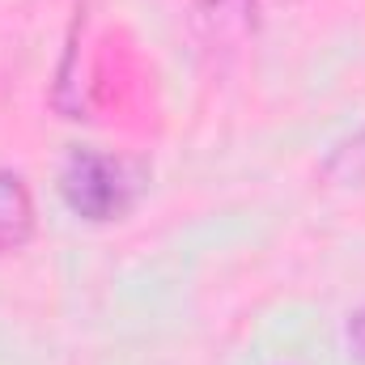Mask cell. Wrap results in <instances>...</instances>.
<instances>
[{
	"instance_id": "3957f363",
	"label": "cell",
	"mask_w": 365,
	"mask_h": 365,
	"mask_svg": "<svg viewBox=\"0 0 365 365\" xmlns=\"http://www.w3.org/2000/svg\"><path fill=\"white\" fill-rule=\"evenodd\" d=\"M344 336H349V353H353V357L365 365V306L349 314V327H344Z\"/></svg>"
},
{
	"instance_id": "7a4b0ae2",
	"label": "cell",
	"mask_w": 365,
	"mask_h": 365,
	"mask_svg": "<svg viewBox=\"0 0 365 365\" xmlns=\"http://www.w3.org/2000/svg\"><path fill=\"white\" fill-rule=\"evenodd\" d=\"M34 230H38V212H34L30 182L17 170H0V259L26 251Z\"/></svg>"
},
{
	"instance_id": "6da1fadb",
	"label": "cell",
	"mask_w": 365,
	"mask_h": 365,
	"mask_svg": "<svg viewBox=\"0 0 365 365\" xmlns=\"http://www.w3.org/2000/svg\"><path fill=\"white\" fill-rule=\"evenodd\" d=\"M145 182H149V175L140 162H132L123 153H102V149H73L56 175L64 208L90 225L123 221L136 208Z\"/></svg>"
},
{
	"instance_id": "277c9868",
	"label": "cell",
	"mask_w": 365,
	"mask_h": 365,
	"mask_svg": "<svg viewBox=\"0 0 365 365\" xmlns=\"http://www.w3.org/2000/svg\"><path fill=\"white\" fill-rule=\"evenodd\" d=\"M264 4H293V0H264Z\"/></svg>"
}]
</instances>
